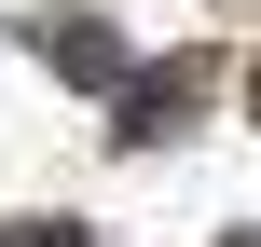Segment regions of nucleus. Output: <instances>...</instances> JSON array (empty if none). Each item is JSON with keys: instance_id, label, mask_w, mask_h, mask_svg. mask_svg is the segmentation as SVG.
Here are the masks:
<instances>
[{"instance_id": "f257e3e1", "label": "nucleus", "mask_w": 261, "mask_h": 247, "mask_svg": "<svg viewBox=\"0 0 261 247\" xmlns=\"http://www.w3.org/2000/svg\"><path fill=\"white\" fill-rule=\"evenodd\" d=\"M0 247H96L83 220H0Z\"/></svg>"}, {"instance_id": "f03ea898", "label": "nucleus", "mask_w": 261, "mask_h": 247, "mask_svg": "<svg viewBox=\"0 0 261 247\" xmlns=\"http://www.w3.org/2000/svg\"><path fill=\"white\" fill-rule=\"evenodd\" d=\"M220 247H261V220H234V234H220Z\"/></svg>"}, {"instance_id": "7ed1b4c3", "label": "nucleus", "mask_w": 261, "mask_h": 247, "mask_svg": "<svg viewBox=\"0 0 261 247\" xmlns=\"http://www.w3.org/2000/svg\"><path fill=\"white\" fill-rule=\"evenodd\" d=\"M248 110H261V69H248Z\"/></svg>"}]
</instances>
